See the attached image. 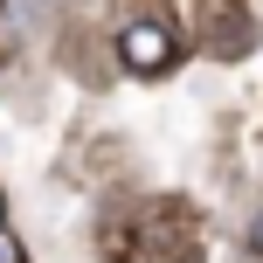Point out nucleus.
<instances>
[{
  "label": "nucleus",
  "instance_id": "obj_4",
  "mask_svg": "<svg viewBox=\"0 0 263 263\" xmlns=\"http://www.w3.org/2000/svg\"><path fill=\"white\" fill-rule=\"evenodd\" d=\"M0 229H7V194H0Z\"/></svg>",
  "mask_w": 263,
  "mask_h": 263
},
{
  "label": "nucleus",
  "instance_id": "obj_1",
  "mask_svg": "<svg viewBox=\"0 0 263 263\" xmlns=\"http://www.w3.org/2000/svg\"><path fill=\"white\" fill-rule=\"evenodd\" d=\"M118 55H125V69H139V77H159V69L173 63V35L159 21H132L118 35Z\"/></svg>",
  "mask_w": 263,
  "mask_h": 263
},
{
  "label": "nucleus",
  "instance_id": "obj_3",
  "mask_svg": "<svg viewBox=\"0 0 263 263\" xmlns=\"http://www.w3.org/2000/svg\"><path fill=\"white\" fill-rule=\"evenodd\" d=\"M250 242H256V250H263V215H256V229H250Z\"/></svg>",
  "mask_w": 263,
  "mask_h": 263
},
{
  "label": "nucleus",
  "instance_id": "obj_2",
  "mask_svg": "<svg viewBox=\"0 0 263 263\" xmlns=\"http://www.w3.org/2000/svg\"><path fill=\"white\" fill-rule=\"evenodd\" d=\"M0 263H28V250H21V242L7 236V229H0Z\"/></svg>",
  "mask_w": 263,
  "mask_h": 263
}]
</instances>
